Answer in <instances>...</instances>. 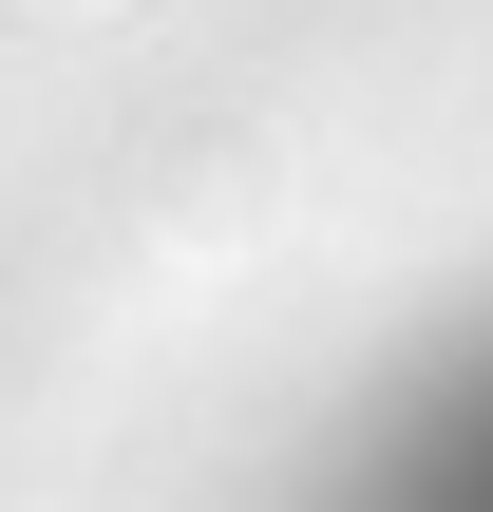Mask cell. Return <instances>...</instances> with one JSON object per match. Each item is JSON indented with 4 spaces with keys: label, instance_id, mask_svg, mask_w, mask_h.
Segmentation results:
<instances>
[{
    "label": "cell",
    "instance_id": "cell-1",
    "mask_svg": "<svg viewBox=\"0 0 493 512\" xmlns=\"http://www.w3.org/2000/svg\"><path fill=\"white\" fill-rule=\"evenodd\" d=\"M323 512H493V342L380 380L323 456Z\"/></svg>",
    "mask_w": 493,
    "mask_h": 512
}]
</instances>
